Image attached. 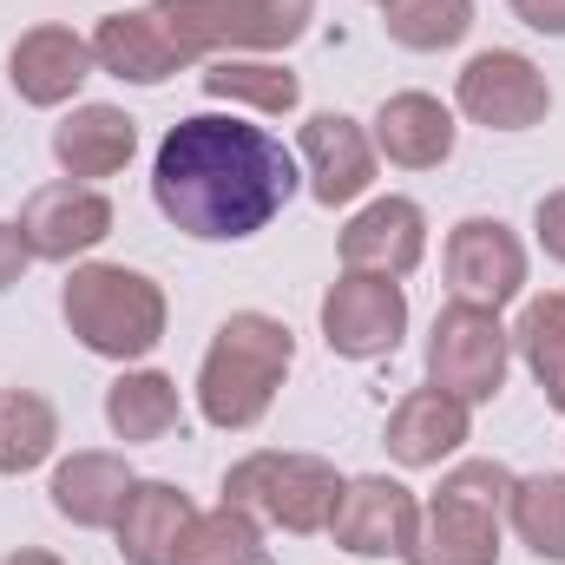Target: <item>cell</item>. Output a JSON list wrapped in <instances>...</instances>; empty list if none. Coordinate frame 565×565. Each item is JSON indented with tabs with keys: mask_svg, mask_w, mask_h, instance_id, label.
I'll return each instance as SVG.
<instances>
[{
	"mask_svg": "<svg viewBox=\"0 0 565 565\" xmlns=\"http://www.w3.org/2000/svg\"><path fill=\"white\" fill-rule=\"evenodd\" d=\"M151 198L184 237L244 244L270 231L296 198V158L264 126H244L231 113H191L158 139Z\"/></svg>",
	"mask_w": 565,
	"mask_h": 565,
	"instance_id": "6da1fadb",
	"label": "cell"
},
{
	"mask_svg": "<svg viewBox=\"0 0 565 565\" xmlns=\"http://www.w3.org/2000/svg\"><path fill=\"white\" fill-rule=\"evenodd\" d=\"M296 362V335L282 316L237 309L217 322L204 362H198V415L224 434H244L277 408V388Z\"/></svg>",
	"mask_w": 565,
	"mask_h": 565,
	"instance_id": "7a4b0ae2",
	"label": "cell"
},
{
	"mask_svg": "<svg viewBox=\"0 0 565 565\" xmlns=\"http://www.w3.org/2000/svg\"><path fill=\"white\" fill-rule=\"evenodd\" d=\"M171 73L198 60H231V53H282L309 33L316 0H151L145 7Z\"/></svg>",
	"mask_w": 565,
	"mask_h": 565,
	"instance_id": "3957f363",
	"label": "cell"
},
{
	"mask_svg": "<svg viewBox=\"0 0 565 565\" xmlns=\"http://www.w3.org/2000/svg\"><path fill=\"white\" fill-rule=\"evenodd\" d=\"M60 316L79 335V349H93L106 362H145L164 342L171 302H164V289L145 270H126V264H73V277L60 289Z\"/></svg>",
	"mask_w": 565,
	"mask_h": 565,
	"instance_id": "277c9868",
	"label": "cell"
},
{
	"mask_svg": "<svg viewBox=\"0 0 565 565\" xmlns=\"http://www.w3.org/2000/svg\"><path fill=\"white\" fill-rule=\"evenodd\" d=\"M513 480L500 460H460L440 473L434 500L422 507L408 565H500V526H507V500Z\"/></svg>",
	"mask_w": 565,
	"mask_h": 565,
	"instance_id": "5b68a950",
	"label": "cell"
},
{
	"mask_svg": "<svg viewBox=\"0 0 565 565\" xmlns=\"http://www.w3.org/2000/svg\"><path fill=\"white\" fill-rule=\"evenodd\" d=\"M342 473L335 460L322 454H282V447H264V454H244L231 473H224V500L244 507L257 526H277V533H329L335 507H342Z\"/></svg>",
	"mask_w": 565,
	"mask_h": 565,
	"instance_id": "8992f818",
	"label": "cell"
},
{
	"mask_svg": "<svg viewBox=\"0 0 565 565\" xmlns=\"http://www.w3.org/2000/svg\"><path fill=\"white\" fill-rule=\"evenodd\" d=\"M507 369H513V335L500 329V309H480V302H447L427 329V382L467 408L493 402L507 388Z\"/></svg>",
	"mask_w": 565,
	"mask_h": 565,
	"instance_id": "52a82bcc",
	"label": "cell"
},
{
	"mask_svg": "<svg viewBox=\"0 0 565 565\" xmlns=\"http://www.w3.org/2000/svg\"><path fill=\"white\" fill-rule=\"evenodd\" d=\"M454 106H460L473 126H487V132H533V126L553 113V86H546V73H540L526 53L487 46V53H473V60L460 66Z\"/></svg>",
	"mask_w": 565,
	"mask_h": 565,
	"instance_id": "ba28073f",
	"label": "cell"
},
{
	"mask_svg": "<svg viewBox=\"0 0 565 565\" xmlns=\"http://www.w3.org/2000/svg\"><path fill=\"white\" fill-rule=\"evenodd\" d=\"M408 335V289L395 277H362V270H342L322 296V342L349 362H375V355H395Z\"/></svg>",
	"mask_w": 565,
	"mask_h": 565,
	"instance_id": "9c48e42d",
	"label": "cell"
},
{
	"mask_svg": "<svg viewBox=\"0 0 565 565\" xmlns=\"http://www.w3.org/2000/svg\"><path fill=\"white\" fill-rule=\"evenodd\" d=\"M13 224H20L33 264H79V257H93V250L113 237V198H106L99 184L60 178V184H40V191L20 204Z\"/></svg>",
	"mask_w": 565,
	"mask_h": 565,
	"instance_id": "30bf717a",
	"label": "cell"
},
{
	"mask_svg": "<svg viewBox=\"0 0 565 565\" xmlns=\"http://www.w3.org/2000/svg\"><path fill=\"white\" fill-rule=\"evenodd\" d=\"M415 526H422V500L388 480V473H362L342 487V507L329 520L335 546L355 553V559H408L415 546Z\"/></svg>",
	"mask_w": 565,
	"mask_h": 565,
	"instance_id": "8fae6325",
	"label": "cell"
},
{
	"mask_svg": "<svg viewBox=\"0 0 565 565\" xmlns=\"http://www.w3.org/2000/svg\"><path fill=\"white\" fill-rule=\"evenodd\" d=\"M447 282L460 302L507 309L526 289V244L500 217H460L447 237Z\"/></svg>",
	"mask_w": 565,
	"mask_h": 565,
	"instance_id": "7c38bea8",
	"label": "cell"
},
{
	"mask_svg": "<svg viewBox=\"0 0 565 565\" xmlns=\"http://www.w3.org/2000/svg\"><path fill=\"white\" fill-rule=\"evenodd\" d=\"M93 66H99V60H93V40L73 33V26H60V20L26 26V33L13 40V53H7V79H13L20 106H40V113L66 106V99L93 79Z\"/></svg>",
	"mask_w": 565,
	"mask_h": 565,
	"instance_id": "4fadbf2b",
	"label": "cell"
},
{
	"mask_svg": "<svg viewBox=\"0 0 565 565\" xmlns=\"http://www.w3.org/2000/svg\"><path fill=\"white\" fill-rule=\"evenodd\" d=\"M422 257H427V211L415 198H375L342 224V270L402 282Z\"/></svg>",
	"mask_w": 565,
	"mask_h": 565,
	"instance_id": "5bb4252c",
	"label": "cell"
},
{
	"mask_svg": "<svg viewBox=\"0 0 565 565\" xmlns=\"http://www.w3.org/2000/svg\"><path fill=\"white\" fill-rule=\"evenodd\" d=\"M302 171H309L316 204H329V211L355 204L375 184V139L349 113H316V119H302Z\"/></svg>",
	"mask_w": 565,
	"mask_h": 565,
	"instance_id": "9a60e30c",
	"label": "cell"
},
{
	"mask_svg": "<svg viewBox=\"0 0 565 565\" xmlns=\"http://www.w3.org/2000/svg\"><path fill=\"white\" fill-rule=\"evenodd\" d=\"M132 480H139V473H132V460H126V454L79 447V454H66V460L53 467L46 493H53V513H60V520H73L79 533H106V526L119 520V507H126Z\"/></svg>",
	"mask_w": 565,
	"mask_h": 565,
	"instance_id": "2e32d148",
	"label": "cell"
},
{
	"mask_svg": "<svg viewBox=\"0 0 565 565\" xmlns=\"http://www.w3.org/2000/svg\"><path fill=\"white\" fill-rule=\"evenodd\" d=\"M198 520L191 493L171 487V480H132L119 520H113V540H119V559L126 565H178L184 546V526Z\"/></svg>",
	"mask_w": 565,
	"mask_h": 565,
	"instance_id": "e0dca14e",
	"label": "cell"
},
{
	"mask_svg": "<svg viewBox=\"0 0 565 565\" xmlns=\"http://www.w3.org/2000/svg\"><path fill=\"white\" fill-rule=\"evenodd\" d=\"M467 440H473V408L454 402V395H440L434 382H427V388H408V395L395 402V415H388V454H395L402 467H415V473L454 460Z\"/></svg>",
	"mask_w": 565,
	"mask_h": 565,
	"instance_id": "ac0fdd59",
	"label": "cell"
},
{
	"mask_svg": "<svg viewBox=\"0 0 565 565\" xmlns=\"http://www.w3.org/2000/svg\"><path fill=\"white\" fill-rule=\"evenodd\" d=\"M369 139H375V158H388L402 171H434V164L454 158L460 126H454V113L434 93H395V99H382Z\"/></svg>",
	"mask_w": 565,
	"mask_h": 565,
	"instance_id": "d6986e66",
	"label": "cell"
},
{
	"mask_svg": "<svg viewBox=\"0 0 565 565\" xmlns=\"http://www.w3.org/2000/svg\"><path fill=\"white\" fill-rule=\"evenodd\" d=\"M139 151V126L119 113V106H73L60 126H53V158L66 178L79 184H99V178H119Z\"/></svg>",
	"mask_w": 565,
	"mask_h": 565,
	"instance_id": "ffe728a7",
	"label": "cell"
},
{
	"mask_svg": "<svg viewBox=\"0 0 565 565\" xmlns=\"http://www.w3.org/2000/svg\"><path fill=\"white\" fill-rule=\"evenodd\" d=\"M204 93L224 99V106H250L264 119H282L302 106V79L282 66V60H264V53H231V60H204Z\"/></svg>",
	"mask_w": 565,
	"mask_h": 565,
	"instance_id": "44dd1931",
	"label": "cell"
},
{
	"mask_svg": "<svg viewBox=\"0 0 565 565\" xmlns=\"http://www.w3.org/2000/svg\"><path fill=\"white\" fill-rule=\"evenodd\" d=\"M178 382L164 369H126L113 388H106V427L126 440V447H145V440H164L178 427Z\"/></svg>",
	"mask_w": 565,
	"mask_h": 565,
	"instance_id": "7402d4cb",
	"label": "cell"
},
{
	"mask_svg": "<svg viewBox=\"0 0 565 565\" xmlns=\"http://www.w3.org/2000/svg\"><path fill=\"white\" fill-rule=\"evenodd\" d=\"M60 447V408L33 388H7L0 395V473L20 480L33 467H46Z\"/></svg>",
	"mask_w": 565,
	"mask_h": 565,
	"instance_id": "603a6c76",
	"label": "cell"
},
{
	"mask_svg": "<svg viewBox=\"0 0 565 565\" xmlns=\"http://www.w3.org/2000/svg\"><path fill=\"white\" fill-rule=\"evenodd\" d=\"M178 565H270V546H264V526L244 507L224 500V507H211L184 526Z\"/></svg>",
	"mask_w": 565,
	"mask_h": 565,
	"instance_id": "cb8c5ba5",
	"label": "cell"
},
{
	"mask_svg": "<svg viewBox=\"0 0 565 565\" xmlns=\"http://www.w3.org/2000/svg\"><path fill=\"white\" fill-rule=\"evenodd\" d=\"M513 349L520 362L533 369V382L546 388V402L565 415V289H546L520 309V329H513Z\"/></svg>",
	"mask_w": 565,
	"mask_h": 565,
	"instance_id": "d4e9b609",
	"label": "cell"
},
{
	"mask_svg": "<svg viewBox=\"0 0 565 565\" xmlns=\"http://www.w3.org/2000/svg\"><path fill=\"white\" fill-rule=\"evenodd\" d=\"M507 520L520 533V546L546 565H565V473H526L513 480Z\"/></svg>",
	"mask_w": 565,
	"mask_h": 565,
	"instance_id": "484cf974",
	"label": "cell"
},
{
	"mask_svg": "<svg viewBox=\"0 0 565 565\" xmlns=\"http://www.w3.org/2000/svg\"><path fill=\"white\" fill-rule=\"evenodd\" d=\"M473 33V0H388V40L408 53H440Z\"/></svg>",
	"mask_w": 565,
	"mask_h": 565,
	"instance_id": "4316f807",
	"label": "cell"
},
{
	"mask_svg": "<svg viewBox=\"0 0 565 565\" xmlns=\"http://www.w3.org/2000/svg\"><path fill=\"white\" fill-rule=\"evenodd\" d=\"M533 231H540V250H546L553 264H565V191H546V198H540Z\"/></svg>",
	"mask_w": 565,
	"mask_h": 565,
	"instance_id": "83f0119b",
	"label": "cell"
},
{
	"mask_svg": "<svg viewBox=\"0 0 565 565\" xmlns=\"http://www.w3.org/2000/svg\"><path fill=\"white\" fill-rule=\"evenodd\" d=\"M533 33H546V40H565V0H507Z\"/></svg>",
	"mask_w": 565,
	"mask_h": 565,
	"instance_id": "f1b7e54d",
	"label": "cell"
},
{
	"mask_svg": "<svg viewBox=\"0 0 565 565\" xmlns=\"http://www.w3.org/2000/svg\"><path fill=\"white\" fill-rule=\"evenodd\" d=\"M26 264H33V250H26L20 224H0V289H13V282L26 277Z\"/></svg>",
	"mask_w": 565,
	"mask_h": 565,
	"instance_id": "f546056e",
	"label": "cell"
},
{
	"mask_svg": "<svg viewBox=\"0 0 565 565\" xmlns=\"http://www.w3.org/2000/svg\"><path fill=\"white\" fill-rule=\"evenodd\" d=\"M0 565H66L60 553H40V546H20V553H7Z\"/></svg>",
	"mask_w": 565,
	"mask_h": 565,
	"instance_id": "4dcf8cb0",
	"label": "cell"
},
{
	"mask_svg": "<svg viewBox=\"0 0 565 565\" xmlns=\"http://www.w3.org/2000/svg\"><path fill=\"white\" fill-rule=\"evenodd\" d=\"M382 7H388V0H382Z\"/></svg>",
	"mask_w": 565,
	"mask_h": 565,
	"instance_id": "1f68e13d",
	"label": "cell"
}]
</instances>
